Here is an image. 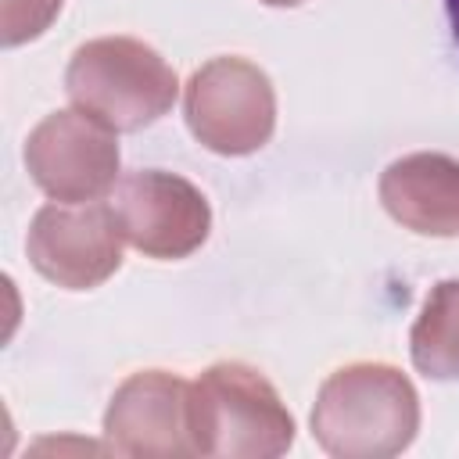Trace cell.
Wrapping results in <instances>:
<instances>
[{
  "instance_id": "cell-7",
  "label": "cell",
  "mask_w": 459,
  "mask_h": 459,
  "mask_svg": "<svg viewBox=\"0 0 459 459\" xmlns=\"http://www.w3.org/2000/svg\"><path fill=\"white\" fill-rule=\"evenodd\" d=\"M122 230L111 204H43L32 215L25 251L32 269L65 287L93 290L122 265Z\"/></svg>"
},
{
  "instance_id": "cell-5",
  "label": "cell",
  "mask_w": 459,
  "mask_h": 459,
  "mask_svg": "<svg viewBox=\"0 0 459 459\" xmlns=\"http://www.w3.org/2000/svg\"><path fill=\"white\" fill-rule=\"evenodd\" d=\"M118 165L115 129L79 108L50 111L25 140V169L32 183L61 204L100 201L118 183Z\"/></svg>"
},
{
  "instance_id": "cell-12",
  "label": "cell",
  "mask_w": 459,
  "mask_h": 459,
  "mask_svg": "<svg viewBox=\"0 0 459 459\" xmlns=\"http://www.w3.org/2000/svg\"><path fill=\"white\" fill-rule=\"evenodd\" d=\"M445 14H448V25H452V39L459 47V0H445Z\"/></svg>"
},
{
  "instance_id": "cell-11",
  "label": "cell",
  "mask_w": 459,
  "mask_h": 459,
  "mask_svg": "<svg viewBox=\"0 0 459 459\" xmlns=\"http://www.w3.org/2000/svg\"><path fill=\"white\" fill-rule=\"evenodd\" d=\"M61 4L65 0H4V7H0L4 47H18V43L43 36L54 25V18L61 14Z\"/></svg>"
},
{
  "instance_id": "cell-8",
  "label": "cell",
  "mask_w": 459,
  "mask_h": 459,
  "mask_svg": "<svg viewBox=\"0 0 459 459\" xmlns=\"http://www.w3.org/2000/svg\"><path fill=\"white\" fill-rule=\"evenodd\" d=\"M190 384L165 369H140L126 377L104 412V437L115 452L136 459L194 455L186 427Z\"/></svg>"
},
{
  "instance_id": "cell-2",
  "label": "cell",
  "mask_w": 459,
  "mask_h": 459,
  "mask_svg": "<svg viewBox=\"0 0 459 459\" xmlns=\"http://www.w3.org/2000/svg\"><path fill=\"white\" fill-rule=\"evenodd\" d=\"M186 427L194 452L215 459H276L294 445V416L247 362H215L190 384Z\"/></svg>"
},
{
  "instance_id": "cell-1",
  "label": "cell",
  "mask_w": 459,
  "mask_h": 459,
  "mask_svg": "<svg viewBox=\"0 0 459 459\" xmlns=\"http://www.w3.org/2000/svg\"><path fill=\"white\" fill-rule=\"evenodd\" d=\"M308 427L333 459H391L420 430V394L387 362H348L323 380Z\"/></svg>"
},
{
  "instance_id": "cell-10",
  "label": "cell",
  "mask_w": 459,
  "mask_h": 459,
  "mask_svg": "<svg viewBox=\"0 0 459 459\" xmlns=\"http://www.w3.org/2000/svg\"><path fill=\"white\" fill-rule=\"evenodd\" d=\"M409 355L423 377L459 380V280L430 287L409 333Z\"/></svg>"
},
{
  "instance_id": "cell-6",
  "label": "cell",
  "mask_w": 459,
  "mask_h": 459,
  "mask_svg": "<svg viewBox=\"0 0 459 459\" xmlns=\"http://www.w3.org/2000/svg\"><path fill=\"white\" fill-rule=\"evenodd\" d=\"M126 244L158 262L194 255L212 233L208 197L165 169H136L115 183L111 197Z\"/></svg>"
},
{
  "instance_id": "cell-13",
  "label": "cell",
  "mask_w": 459,
  "mask_h": 459,
  "mask_svg": "<svg viewBox=\"0 0 459 459\" xmlns=\"http://www.w3.org/2000/svg\"><path fill=\"white\" fill-rule=\"evenodd\" d=\"M262 4H269V7H298L305 0H262Z\"/></svg>"
},
{
  "instance_id": "cell-4",
  "label": "cell",
  "mask_w": 459,
  "mask_h": 459,
  "mask_svg": "<svg viewBox=\"0 0 459 459\" xmlns=\"http://www.w3.org/2000/svg\"><path fill=\"white\" fill-rule=\"evenodd\" d=\"M183 118L212 154H255L276 129L273 79L247 57H212L194 68L183 86Z\"/></svg>"
},
{
  "instance_id": "cell-9",
  "label": "cell",
  "mask_w": 459,
  "mask_h": 459,
  "mask_svg": "<svg viewBox=\"0 0 459 459\" xmlns=\"http://www.w3.org/2000/svg\"><path fill=\"white\" fill-rule=\"evenodd\" d=\"M380 204L420 237H459V161L441 151L394 158L380 172Z\"/></svg>"
},
{
  "instance_id": "cell-3",
  "label": "cell",
  "mask_w": 459,
  "mask_h": 459,
  "mask_svg": "<svg viewBox=\"0 0 459 459\" xmlns=\"http://www.w3.org/2000/svg\"><path fill=\"white\" fill-rule=\"evenodd\" d=\"M65 90L72 104L115 133H136L172 111L176 68L136 36H97L72 50Z\"/></svg>"
}]
</instances>
